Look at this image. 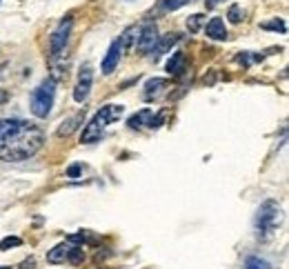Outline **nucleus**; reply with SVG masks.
<instances>
[{"label": "nucleus", "mask_w": 289, "mask_h": 269, "mask_svg": "<svg viewBox=\"0 0 289 269\" xmlns=\"http://www.w3.org/2000/svg\"><path fill=\"white\" fill-rule=\"evenodd\" d=\"M180 33H167V36H158V40L154 42V47H152V52H149V56H152L154 60H158L160 56H165L167 52H169L171 47H176L178 42H180Z\"/></svg>", "instance_id": "nucleus-10"}, {"label": "nucleus", "mask_w": 289, "mask_h": 269, "mask_svg": "<svg viewBox=\"0 0 289 269\" xmlns=\"http://www.w3.org/2000/svg\"><path fill=\"white\" fill-rule=\"evenodd\" d=\"M167 89H169V80H167V78H149V80L144 82L142 98L147 100V103H152V100H158L160 96H165Z\"/></svg>", "instance_id": "nucleus-9"}, {"label": "nucleus", "mask_w": 289, "mask_h": 269, "mask_svg": "<svg viewBox=\"0 0 289 269\" xmlns=\"http://www.w3.org/2000/svg\"><path fill=\"white\" fill-rule=\"evenodd\" d=\"M154 116L152 109H140L138 114H133L129 120H127V125H129V129H142V127L149 125V118Z\"/></svg>", "instance_id": "nucleus-15"}, {"label": "nucleus", "mask_w": 289, "mask_h": 269, "mask_svg": "<svg viewBox=\"0 0 289 269\" xmlns=\"http://www.w3.org/2000/svg\"><path fill=\"white\" fill-rule=\"evenodd\" d=\"M120 56H122L120 40H114V42L109 44V49H107V54H105V58H103V74H105V76L114 74V69H116V67H118V63H120Z\"/></svg>", "instance_id": "nucleus-11"}, {"label": "nucleus", "mask_w": 289, "mask_h": 269, "mask_svg": "<svg viewBox=\"0 0 289 269\" xmlns=\"http://www.w3.org/2000/svg\"><path fill=\"white\" fill-rule=\"evenodd\" d=\"M80 171H82V167L76 162V165H71L69 169H67V176H69V178H78V176H80Z\"/></svg>", "instance_id": "nucleus-24"}, {"label": "nucleus", "mask_w": 289, "mask_h": 269, "mask_svg": "<svg viewBox=\"0 0 289 269\" xmlns=\"http://www.w3.org/2000/svg\"><path fill=\"white\" fill-rule=\"evenodd\" d=\"M122 114H125V107L122 105H105V107H100L96 114H93V118L87 122V127L82 129V136H80V143H98L100 138H103V131L107 129L111 122L120 120Z\"/></svg>", "instance_id": "nucleus-2"}, {"label": "nucleus", "mask_w": 289, "mask_h": 269, "mask_svg": "<svg viewBox=\"0 0 289 269\" xmlns=\"http://www.w3.org/2000/svg\"><path fill=\"white\" fill-rule=\"evenodd\" d=\"M185 65H187L185 54L174 52V54H171V58H169V63H167V71H169L171 76H180L182 71H185Z\"/></svg>", "instance_id": "nucleus-14"}, {"label": "nucleus", "mask_w": 289, "mask_h": 269, "mask_svg": "<svg viewBox=\"0 0 289 269\" xmlns=\"http://www.w3.org/2000/svg\"><path fill=\"white\" fill-rule=\"evenodd\" d=\"M203 22H205V16H203V14H194V16H189V18H187V29L191 31V33H196V31H200Z\"/></svg>", "instance_id": "nucleus-20"}, {"label": "nucleus", "mask_w": 289, "mask_h": 269, "mask_svg": "<svg viewBox=\"0 0 289 269\" xmlns=\"http://www.w3.org/2000/svg\"><path fill=\"white\" fill-rule=\"evenodd\" d=\"M156 40H158V27H156L154 20H147L140 29H138V40H136L138 52H140V54H149Z\"/></svg>", "instance_id": "nucleus-7"}, {"label": "nucleus", "mask_w": 289, "mask_h": 269, "mask_svg": "<svg viewBox=\"0 0 289 269\" xmlns=\"http://www.w3.org/2000/svg\"><path fill=\"white\" fill-rule=\"evenodd\" d=\"M191 0H160V9L163 11H176L180 7H185V5H189Z\"/></svg>", "instance_id": "nucleus-19"}, {"label": "nucleus", "mask_w": 289, "mask_h": 269, "mask_svg": "<svg viewBox=\"0 0 289 269\" xmlns=\"http://www.w3.org/2000/svg\"><path fill=\"white\" fill-rule=\"evenodd\" d=\"M205 5H207V9H214L218 5V0H205Z\"/></svg>", "instance_id": "nucleus-26"}, {"label": "nucleus", "mask_w": 289, "mask_h": 269, "mask_svg": "<svg viewBox=\"0 0 289 269\" xmlns=\"http://www.w3.org/2000/svg\"><path fill=\"white\" fill-rule=\"evenodd\" d=\"M163 122H165V116H163V114H156V116H152V118H149V125H147V127H149V129H158Z\"/></svg>", "instance_id": "nucleus-23"}, {"label": "nucleus", "mask_w": 289, "mask_h": 269, "mask_svg": "<svg viewBox=\"0 0 289 269\" xmlns=\"http://www.w3.org/2000/svg\"><path fill=\"white\" fill-rule=\"evenodd\" d=\"M227 18H229V22H233V25H238V22L243 20V9L238 7V5H231L229 11H227Z\"/></svg>", "instance_id": "nucleus-22"}, {"label": "nucleus", "mask_w": 289, "mask_h": 269, "mask_svg": "<svg viewBox=\"0 0 289 269\" xmlns=\"http://www.w3.org/2000/svg\"><path fill=\"white\" fill-rule=\"evenodd\" d=\"M205 33L211 40H225L227 38V27H225V20L222 18H211L205 27Z\"/></svg>", "instance_id": "nucleus-12"}, {"label": "nucleus", "mask_w": 289, "mask_h": 269, "mask_svg": "<svg viewBox=\"0 0 289 269\" xmlns=\"http://www.w3.org/2000/svg\"><path fill=\"white\" fill-rule=\"evenodd\" d=\"M243 269H271V265L265 258H260V256H249V258L245 260Z\"/></svg>", "instance_id": "nucleus-18"}, {"label": "nucleus", "mask_w": 289, "mask_h": 269, "mask_svg": "<svg viewBox=\"0 0 289 269\" xmlns=\"http://www.w3.org/2000/svg\"><path fill=\"white\" fill-rule=\"evenodd\" d=\"M260 29L285 33V31H287V25H285V20H282V18H274V20H265V22H260Z\"/></svg>", "instance_id": "nucleus-17"}, {"label": "nucleus", "mask_w": 289, "mask_h": 269, "mask_svg": "<svg viewBox=\"0 0 289 269\" xmlns=\"http://www.w3.org/2000/svg\"><path fill=\"white\" fill-rule=\"evenodd\" d=\"M120 40V47L122 52H129V49L136 47V40H138V29L136 27H129V29H125V33L118 38Z\"/></svg>", "instance_id": "nucleus-16"}, {"label": "nucleus", "mask_w": 289, "mask_h": 269, "mask_svg": "<svg viewBox=\"0 0 289 269\" xmlns=\"http://www.w3.org/2000/svg\"><path fill=\"white\" fill-rule=\"evenodd\" d=\"M20 269H36V260H33V258H27V260L20 265Z\"/></svg>", "instance_id": "nucleus-25"}, {"label": "nucleus", "mask_w": 289, "mask_h": 269, "mask_svg": "<svg viewBox=\"0 0 289 269\" xmlns=\"http://www.w3.org/2000/svg\"><path fill=\"white\" fill-rule=\"evenodd\" d=\"M71 27H74V20H71V16H67L54 29L52 38H49V63H56L65 54L67 42H69V36H71Z\"/></svg>", "instance_id": "nucleus-6"}, {"label": "nucleus", "mask_w": 289, "mask_h": 269, "mask_svg": "<svg viewBox=\"0 0 289 269\" xmlns=\"http://www.w3.org/2000/svg\"><path fill=\"white\" fill-rule=\"evenodd\" d=\"M282 222V209L276 200H265L260 209L256 211V232L260 238L274 236V232Z\"/></svg>", "instance_id": "nucleus-3"}, {"label": "nucleus", "mask_w": 289, "mask_h": 269, "mask_svg": "<svg viewBox=\"0 0 289 269\" xmlns=\"http://www.w3.org/2000/svg\"><path fill=\"white\" fill-rule=\"evenodd\" d=\"M3 103H7V92H3V89H0V105Z\"/></svg>", "instance_id": "nucleus-27"}, {"label": "nucleus", "mask_w": 289, "mask_h": 269, "mask_svg": "<svg viewBox=\"0 0 289 269\" xmlns=\"http://www.w3.org/2000/svg\"><path fill=\"white\" fill-rule=\"evenodd\" d=\"M0 269H9V267H0Z\"/></svg>", "instance_id": "nucleus-28"}, {"label": "nucleus", "mask_w": 289, "mask_h": 269, "mask_svg": "<svg viewBox=\"0 0 289 269\" xmlns=\"http://www.w3.org/2000/svg\"><path fill=\"white\" fill-rule=\"evenodd\" d=\"M82 122V111H78V114H74L71 118H67L63 122V127H58V131H56V136L58 138H67L69 133H74L78 129V125Z\"/></svg>", "instance_id": "nucleus-13"}, {"label": "nucleus", "mask_w": 289, "mask_h": 269, "mask_svg": "<svg viewBox=\"0 0 289 269\" xmlns=\"http://www.w3.org/2000/svg\"><path fill=\"white\" fill-rule=\"evenodd\" d=\"M82 260H85V249H82V245L71 243V240H65V243L56 245L47 254V262H52V265H60V262L78 265V262H82Z\"/></svg>", "instance_id": "nucleus-5"}, {"label": "nucleus", "mask_w": 289, "mask_h": 269, "mask_svg": "<svg viewBox=\"0 0 289 269\" xmlns=\"http://www.w3.org/2000/svg\"><path fill=\"white\" fill-rule=\"evenodd\" d=\"M20 245H22V240L18 236H7L0 240V251H7L11 247H20Z\"/></svg>", "instance_id": "nucleus-21"}, {"label": "nucleus", "mask_w": 289, "mask_h": 269, "mask_svg": "<svg viewBox=\"0 0 289 269\" xmlns=\"http://www.w3.org/2000/svg\"><path fill=\"white\" fill-rule=\"evenodd\" d=\"M54 100H56V80L47 78L31 92V114L36 118H47L52 114Z\"/></svg>", "instance_id": "nucleus-4"}, {"label": "nucleus", "mask_w": 289, "mask_h": 269, "mask_svg": "<svg viewBox=\"0 0 289 269\" xmlns=\"http://www.w3.org/2000/svg\"><path fill=\"white\" fill-rule=\"evenodd\" d=\"M44 145V131L22 118L0 120V160H29Z\"/></svg>", "instance_id": "nucleus-1"}, {"label": "nucleus", "mask_w": 289, "mask_h": 269, "mask_svg": "<svg viewBox=\"0 0 289 269\" xmlns=\"http://www.w3.org/2000/svg\"><path fill=\"white\" fill-rule=\"evenodd\" d=\"M91 82H93V71L91 67L85 65L80 71V76H78V82L74 87V100L76 103H85L89 98V92H91Z\"/></svg>", "instance_id": "nucleus-8"}]
</instances>
